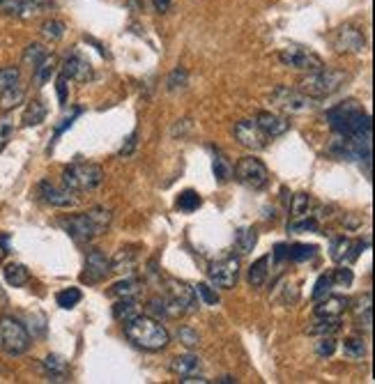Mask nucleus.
I'll return each instance as SVG.
<instances>
[{
  "label": "nucleus",
  "instance_id": "obj_40",
  "mask_svg": "<svg viewBox=\"0 0 375 384\" xmlns=\"http://www.w3.org/2000/svg\"><path fill=\"white\" fill-rule=\"evenodd\" d=\"M42 35H44L49 42H60L65 37V23L58 19H49L42 23Z\"/></svg>",
  "mask_w": 375,
  "mask_h": 384
},
{
  "label": "nucleus",
  "instance_id": "obj_5",
  "mask_svg": "<svg viewBox=\"0 0 375 384\" xmlns=\"http://www.w3.org/2000/svg\"><path fill=\"white\" fill-rule=\"evenodd\" d=\"M30 334L25 325L12 316L0 318V347L10 357H21L30 350Z\"/></svg>",
  "mask_w": 375,
  "mask_h": 384
},
{
  "label": "nucleus",
  "instance_id": "obj_4",
  "mask_svg": "<svg viewBox=\"0 0 375 384\" xmlns=\"http://www.w3.org/2000/svg\"><path fill=\"white\" fill-rule=\"evenodd\" d=\"M104 182V171L102 166L97 163H69L67 168L63 171V185L67 189H72L74 194L76 191H92L97 189Z\"/></svg>",
  "mask_w": 375,
  "mask_h": 384
},
{
  "label": "nucleus",
  "instance_id": "obj_34",
  "mask_svg": "<svg viewBox=\"0 0 375 384\" xmlns=\"http://www.w3.org/2000/svg\"><path fill=\"white\" fill-rule=\"evenodd\" d=\"M212 171H214V180L219 182V185H226L230 178H233V166L230 161L226 159L221 152L214 154V163H212Z\"/></svg>",
  "mask_w": 375,
  "mask_h": 384
},
{
  "label": "nucleus",
  "instance_id": "obj_39",
  "mask_svg": "<svg viewBox=\"0 0 375 384\" xmlns=\"http://www.w3.org/2000/svg\"><path fill=\"white\" fill-rule=\"evenodd\" d=\"M47 56H49V51H47L44 44H30V47H25V51H23V63L35 69Z\"/></svg>",
  "mask_w": 375,
  "mask_h": 384
},
{
  "label": "nucleus",
  "instance_id": "obj_2",
  "mask_svg": "<svg viewBox=\"0 0 375 384\" xmlns=\"http://www.w3.org/2000/svg\"><path fill=\"white\" fill-rule=\"evenodd\" d=\"M113 221V212L106 207H92L90 212L83 214H69L65 219H60V228H63L69 237L76 242H90L99 237L102 233L109 230Z\"/></svg>",
  "mask_w": 375,
  "mask_h": 384
},
{
  "label": "nucleus",
  "instance_id": "obj_51",
  "mask_svg": "<svg viewBox=\"0 0 375 384\" xmlns=\"http://www.w3.org/2000/svg\"><path fill=\"white\" fill-rule=\"evenodd\" d=\"M136 138H138V132H134L132 136L127 138V143L122 145V150H120V156H129L134 152V147H136Z\"/></svg>",
  "mask_w": 375,
  "mask_h": 384
},
{
  "label": "nucleus",
  "instance_id": "obj_47",
  "mask_svg": "<svg viewBox=\"0 0 375 384\" xmlns=\"http://www.w3.org/2000/svg\"><path fill=\"white\" fill-rule=\"evenodd\" d=\"M178 338H180V343H185L187 347L198 345V340H200L198 331H196V329H191V327H187V325L178 329Z\"/></svg>",
  "mask_w": 375,
  "mask_h": 384
},
{
  "label": "nucleus",
  "instance_id": "obj_20",
  "mask_svg": "<svg viewBox=\"0 0 375 384\" xmlns=\"http://www.w3.org/2000/svg\"><path fill=\"white\" fill-rule=\"evenodd\" d=\"M138 263V247H122L116 251V256L111 258V272L116 274H132Z\"/></svg>",
  "mask_w": 375,
  "mask_h": 384
},
{
  "label": "nucleus",
  "instance_id": "obj_24",
  "mask_svg": "<svg viewBox=\"0 0 375 384\" xmlns=\"http://www.w3.org/2000/svg\"><path fill=\"white\" fill-rule=\"evenodd\" d=\"M44 120H47V106H44V101H42V99H32L28 106H25V111H23V118H21L23 127H37Z\"/></svg>",
  "mask_w": 375,
  "mask_h": 384
},
{
  "label": "nucleus",
  "instance_id": "obj_41",
  "mask_svg": "<svg viewBox=\"0 0 375 384\" xmlns=\"http://www.w3.org/2000/svg\"><path fill=\"white\" fill-rule=\"evenodd\" d=\"M16 83H21L19 67H3V69H0V92L14 88Z\"/></svg>",
  "mask_w": 375,
  "mask_h": 384
},
{
  "label": "nucleus",
  "instance_id": "obj_16",
  "mask_svg": "<svg viewBox=\"0 0 375 384\" xmlns=\"http://www.w3.org/2000/svg\"><path fill=\"white\" fill-rule=\"evenodd\" d=\"M51 0H5L3 14L16 16V19H30V16L39 14Z\"/></svg>",
  "mask_w": 375,
  "mask_h": 384
},
{
  "label": "nucleus",
  "instance_id": "obj_49",
  "mask_svg": "<svg viewBox=\"0 0 375 384\" xmlns=\"http://www.w3.org/2000/svg\"><path fill=\"white\" fill-rule=\"evenodd\" d=\"M67 83H69V78L65 74H60L58 81H56V90H58V99H60V104H63V106L67 104V88H69Z\"/></svg>",
  "mask_w": 375,
  "mask_h": 384
},
{
  "label": "nucleus",
  "instance_id": "obj_23",
  "mask_svg": "<svg viewBox=\"0 0 375 384\" xmlns=\"http://www.w3.org/2000/svg\"><path fill=\"white\" fill-rule=\"evenodd\" d=\"M269 260H272V256H263L258 258L254 265L249 267V285L251 287H263L267 283V276H269Z\"/></svg>",
  "mask_w": 375,
  "mask_h": 384
},
{
  "label": "nucleus",
  "instance_id": "obj_45",
  "mask_svg": "<svg viewBox=\"0 0 375 384\" xmlns=\"http://www.w3.org/2000/svg\"><path fill=\"white\" fill-rule=\"evenodd\" d=\"M331 278V285H336V287H348L352 283V272L348 267H338V269H334V274L329 276Z\"/></svg>",
  "mask_w": 375,
  "mask_h": 384
},
{
  "label": "nucleus",
  "instance_id": "obj_48",
  "mask_svg": "<svg viewBox=\"0 0 375 384\" xmlns=\"http://www.w3.org/2000/svg\"><path fill=\"white\" fill-rule=\"evenodd\" d=\"M14 134V127H12V122L10 120H0V150L10 143V138Z\"/></svg>",
  "mask_w": 375,
  "mask_h": 384
},
{
  "label": "nucleus",
  "instance_id": "obj_36",
  "mask_svg": "<svg viewBox=\"0 0 375 384\" xmlns=\"http://www.w3.org/2000/svg\"><path fill=\"white\" fill-rule=\"evenodd\" d=\"M343 354L348 357V359H352V361H359L366 357V343H364V338H345L343 340Z\"/></svg>",
  "mask_w": 375,
  "mask_h": 384
},
{
  "label": "nucleus",
  "instance_id": "obj_31",
  "mask_svg": "<svg viewBox=\"0 0 375 384\" xmlns=\"http://www.w3.org/2000/svg\"><path fill=\"white\" fill-rule=\"evenodd\" d=\"M203 205V198H200L196 191H182V194L178 196L176 200V207L180 209V212H185V214H191V212H196V209Z\"/></svg>",
  "mask_w": 375,
  "mask_h": 384
},
{
  "label": "nucleus",
  "instance_id": "obj_33",
  "mask_svg": "<svg viewBox=\"0 0 375 384\" xmlns=\"http://www.w3.org/2000/svg\"><path fill=\"white\" fill-rule=\"evenodd\" d=\"M316 253L318 249L313 244H293L288 249V260H293V263H307V260L316 258Z\"/></svg>",
  "mask_w": 375,
  "mask_h": 384
},
{
  "label": "nucleus",
  "instance_id": "obj_37",
  "mask_svg": "<svg viewBox=\"0 0 375 384\" xmlns=\"http://www.w3.org/2000/svg\"><path fill=\"white\" fill-rule=\"evenodd\" d=\"M189 85V72L185 67H176L168 76V81H166V88L171 92H178V90H185Z\"/></svg>",
  "mask_w": 375,
  "mask_h": 384
},
{
  "label": "nucleus",
  "instance_id": "obj_6",
  "mask_svg": "<svg viewBox=\"0 0 375 384\" xmlns=\"http://www.w3.org/2000/svg\"><path fill=\"white\" fill-rule=\"evenodd\" d=\"M233 175L238 182H242L244 187L256 189V191L265 189L267 182H269L267 166L260 159H256V156H244V159H240L238 163H235Z\"/></svg>",
  "mask_w": 375,
  "mask_h": 384
},
{
  "label": "nucleus",
  "instance_id": "obj_32",
  "mask_svg": "<svg viewBox=\"0 0 375 384\" xmlns=\"http://www.w3.org/2000/svg\"><path fill=\"white\" fill-rule=\"evenodd\" d=\"M113 316H116V320H120V322H127L134 316H138L136 299H118L116 304H113Z\"/></svg>",
  "mask_w": 375,
  "mask_h": 384
},
{
  "label": "nucleus",
  "instance_id": "obj_1",
  "mask_svg": "<svg viewBox=\"0 0 375 384\" xmlns=\"http://www.w3.org/2000/svg\"><path fill=\"white\" fill-rule=\"evenodd\" d=\"M125 336L129 338V343H134L136 347L147 352L164 350L171 343L168 329L161 325V320H156L152 316H143L138 313L132 320L125 322Z\"/></svg>",
  "mask_w": 375,
  "mask_h": 384
},
{
  "label": "nucleus",
  "instance_id": "obj_17",
  "mask_svg": "<svg viewBox=\"0 0 375 384\" xmlns=\"http://www.w3.org/2000/svg\"><path fill=\"white\" fill-rule=\"evenodd\" d=\"M60 74H65L69 81L85 83V81H90V78H92V67L83 56L72 54V56L65 58L63 67H60Z\"/></svg>",
  "mask_w": 375,
  "mask_h": 384
},
{
  "label": "nucleus",
  "instance_id": "obj_19",
  "mask_svg": "<svg viewBox=\"0 0 375 384\" xmlns=\"http://www.w3.org/2000/svg\"><path fill=\"white\" fill-rule=\"evenodd\" d=\"M256 125L260 127V132H263L267 138H276L290 129V122H288L283 116H276V113H269V111L258 113Z\"/></svg>",
  "mask_w": 375,
  "mask_h": 384
},
{
  "label": "nucleus",
  "instance_id": "obj_21",
  "mask_svg": "<svg viewBox=\"0 0 375 384\" xmlns=\"http://www.w3.org/2000/svg\"><path fill=\"white\" fill-rule=\"evenodd\" d=\"M141 287H143V283L138 281V278L125 274V278H122V281H118V283H113V285H111L109 295H111V297H118V299H134V297H136L138 292H141Z\"/></svg>",
  "mask_w": 375,
  "mask_h": 384
},
{
  "label": "nucleus",
  "instance_id": "obj_52",
  "mask_svg": "<svg viewBox=\"0 0 375 384\" xmlns=\"http://www.w3.org/2000/svg\"><path fill=\"white\" fill-rule=\"evenodd\" d=\"M150 3H152V7L159 14H166L173 7V0H150Z\"/></svg>",
  "mask_w": 375,
  "mask_h": 384
},
{
  "label": "nucleus",
  "instance_id": "obj_42",
  "mask_svg": "<svg viewBox=\"0 0 375 384\" xmlns=\"http://www.w3.org/2000/svg\"><path fill=\"white\" fill-rule=\"evenodd\" d=\"M313 350H316V354L320 357V359H327V357H331V354L336 352L334 336H318L316 345H313Z\"/></svg>",
  "mask_w": 375,
  "mask_h": 384
},
{
  "label": "nucleus",
  "instance_id": "obj_30",
  "mask_svg": "<svg viewBox=\"0 0 375 384\" xmlns=\"http://www.w3.org/2000/svg\"><path fill=\"white\" fill-rule=\"evenodd\" d=\"M23 99H25V90L21 88V83H16L14 88L0 92V109L12 111L19 106V104H23Z\"/></svg>",
  "mask_w": 375,
  "mask_h": 384
},
{
  "label": "nucleus",
  "instance_id": "obj_44",
  "mask_svg": "<svg viewBox=\"0 0 375 384\" xmlns=\"http://www.w3.org/2000/svg\"><path fill=\"white\" fill-rule=\"evenodd\" d=\"M318 230V221L313 216H304V219H295L288 225V233H316Z\"/></svg>",
  "mask_w": 375,
  "mask_h": 384
},
{
  "label": "nucleus",
  "instance_id": "obj_55",
  "mask_svg": "<svg viewBox=\"0 0 375 384\" xmlns=\"http://www.w3.org/2000/svg\"><path fill=\"white\" fill-rule=\"evenodd\" d=\"M3 3H5V0H0V5H3Z\"/></svg>",
  "mask_w": 375,
  "mask_h": 384
},
{
  "label": "nucleus",
  "instance_id": "obj_43",
  "mask_svg": "<svg viewBox=\"0 0 375 384\" xmlns=\"http://www.w3.org/2000/svg\"><path fill=\"white\" fill-rule=\"evenodd\" d=\"M194 290L198 295V299H203V304H207V306H216V304H219V295L207 283H196Z\"/></svg>",
  "mask_w": 375,
  "mask_h": 384
},
{
  "label": "nucleus",
  "instance_id": "obj_29",
  "mask_svg": "<svg viewBox=\"0 0 375 384\" xmlns=\"http://www.w3.org/2000/svg\"><path fill=\"white\" fill-rule=\"evenodd\" d=\"M313 196L309 194H295L293 196V203H290V212H293V219H304V216H311L313 212Z\"/></svg>",
  "mask_w": 375,
  "mask_h": 384
},
{
  "label": "nucleus",
  "instance_id": "obj_46",
  "mask_svg": "<svg viewBox=\"0 0 375 384\" xmlns=\"http://www.w3.org/2000/svg\"><path fill=\"white\" fill-rule=\"evenodd\" d=\"M331 292V278L327 276V274H322L318 281H316V287H313V292H311V297L313 299H322L325 295H329Z\"/></svg>",
  "mask_w": 375,
  "mask_h": 384
},
{
  "label": "nucleus",
  "instance_id": "obj_27",
  "mask_svg": "<svg viewBox=\"0 0 375 384\" xmlns=\"http://www.w3.org/2000/svg\"><path fill=\"white\" fill-rule=\"evenodd\" d=\"M42 366H44L47 375L51 378V382H63L65 375H67V361L63 359V357L58 354H49L44 361H42Z\"/></svg>",
  "mask_w": 375,
  "mask_h": 384
},
{
  "label": "nucleus",
  "instance_id": "obj_35",
  "mask_svg": "<svg viewBox=\"0 0 375 384\" xmlns=\"http://www.w3.org/2000/svg\"><path fill=\"white\" fill-rule=\"evenodd\" d=\"M54 74H56V60H54V56H47L37 67H35V83L44 85L51 81V76Z\"/></svg>",
  "mask_w": 375,
  "mask_h": 384
},
{
  "label": "nucleus",
  "instance_id": "obj_26",
  "mask_svg": "<svg viewBox=\"0 0 375 384\" xmlns=\"http://www.w3.org/2000/svg\"><path fill=\"white\" fill-rule=\"evenodd\" d=\"M307 331L311 336H334L341 331V320L338 318H318Z\"/></svg>",
  "mask_w": 375,
  "mask_h": 384
},
{
  "label": "nucleus",
  "instance_id": "obj_15",
  "mask_svg": "<svg viewBox=\"0 0 375 384\" xmlns=\"http://www.w3.org/2000/svg\"><path fill=\"white\" fill-rule=\"evenodd\" d=\"M166 283H168V295L180 304L182 311H196L200 306L194 285H189L187 281H180V278H168Z\"/></svg>",
  "mask_w": 375,
  "mask_h": 384
},
{
  "label": "nucleus",
  "instance_id": "obj_9",
  "mask_svg": "<svg viewBox=\"0 0 375 384\" xmlns=\"http://www.w3.org/2000/svg\"><path fill=\"white\" fill-rule=\"evenodd\" d=\"M278 60H281L285 67L300 69V72H316V69L325 67L320 56H316L313 51L302 49V47H285L281 54H278Z\"/></svg>",
  "mask_w": 375,
  "mask_h": 384
},
{
  "label": "nucleus",
  "instance_id": "obj_7",
  "mask_svg": "<svg viewBox=\"0 0 375 384\" xmlns=\"http://www.w3.org/2000/svg\"><path fill=\"white\" fill-rule=\"evenodd\" d=\"M269 101H272V106L281 109L285 113H307L316 109L318 104V99L300 92L297 88H288V85H278V88L269 94Z\"/></svg>",
  "mask_w": 375,
  "mask_h": 384
},
{
  "label": "nucleus",
  "instance_id": "obj_22",
  "mask_svg": "<svg viewBox=\"0 0 375 384\" xmlns=\"http://www.w3.org/2000/svg\"><path fill=\"white\" fill-rule=\"evenodd\" d=\"M258 244V230L254 225H247V228H240L238 235H235V251L240 253V256H247L256 249Z\"/></svg>",
  "mask_w": 375,
  "mask_h": 384
},
{
  "label": "nucleus",
  "instance_id": "obj_53",
  "mask_svg": "<svg viewBox=\"0 0 375 384\" xmlns=\"http://www.w3.org/2000/svg\"><path fill=\"white\" fill-rule=\"evenodd\" d=\"M288 249H290V247H285V244H276V249H274V253H272V258L276 260V263H278V260L288 258Z\"/></svg>",
  "mask_w": 375,
  "mask_h": 384
},
{
  "label": "nucleus",
  "instance_id": "obj_12",
  "mask_svg": "<svg viewBox=\"0 0 375 384\" xmlns=\"http://www.w3.org/2000/svg\"><path fill=\"white\" fill-rule=\"evenodd\" d=\"M39 194H42V198H44L49 205L60 207V209L74 207L78 203V198L74 196L72 189H67L65 185L58 187V185H54V182H49V180L39 182Z\"/></svg>",
  "mask_w": 375,
  "mask_h": 384
},
{
  "label": "nucleus",
  "instance_id": "obj_13",
  "mask_svg": "<svg viewBox=\"0 0 375 384\" xmlns=\"http://www.w3.org/2000/svg\"><path fill=\"white\" fill-rule=\"evenodd\" d=\"M334 47H336V51H341V54H362L366 49V37L359 28H355V25L348 23L343 28H338Z\"/></svg>",
  "mask_w": 375,
  "mask_h": 384
},
{
  "label": "nucleus",
  "instance_id": "obj_10",
  "mask_svg": "<svg viewBox=\"0 0 375 384\" xmlns=\"http://www.w3.org/2000/svg\"><path fill=\"white\" fill-rule=\"evenodd\" d=\"M111 274V260L104 256L99 249H92L88 256H85V265H83V283L88 285H97L102 281H106V276Z\"/></svg>",
  "mask_w": 375,
  "mask_h": 384
},
{
  "label": "nucleus",
  "instance_id": "obj_25",
  "mask_svg": "<svg viewBox=\"0 0 375 384\" xmlns=\"http://www.w3.org/2000/svg\"><path fill=\"white\" fill-rule=\"evenodd\" d=\"M200 366H203L200 357H196V354H180V357H176V359L171 361V371L178 373V375H191V373H200Z\"/></svg>",
  "mask_w": 375,
  "mask_h": 384
},
{
  "label": "nucleus",
  "instance_id": "obj_28",
  "mask_svg": "<svg viewBox=\"0 0 375 384\" xmlns=\"http://www.w3.org/2000/svg\"><path fill=\"white\" fill-rule=\"evenodd\" d=\"M3 276H5V281L10 283L12 287H21V285L28 283V278H30L28 269H25L23 265H19V263H10V265H5Z\"/></svg>",
  "mask_w": 375,
  "mask_h": 384
},
{
  "label": "nucleus",
  "instance_id": "obj_54",
  "mask_svg": "<svg viewBox=\"0 0 375 384\" xmlns=\"http://www.w3.org/2000/svg\"><path fill=\"white\" fill-rule=\"evenodd\" d=\"M216 382H219V384H233V382H238V380H235V378H230V375H226V378L216 380Z\"/></svg>",
  "mask_w": 375,
  "mask_h": 384
},
{
  "label": "nucleus",
  "instance_id": "obj_8",
  "mask_svg": "<svg viewBox=\"0 0 375 384\" xmlns=\"http://www.w3.org/2000/svg\"><path fill=\"white\" fill-rule=\"evenodd\" d=\"M207 276H210V283L214 287H221V290H233L240 281V260L230 256L223 260H216L210 267H207Z\"/></svg>",
  "mask_w": 375,
  "mask_h": 384
},
{
  "label": "nucleus",
  "instance_id": "obj_18",
  "mask_svg": "<svg viewBox=\"0 0 375 384\" xmlns=\"http://www.w3.org/2000/svg\"><path fill=\"white\" fill-rule=\"evenodd\" d=\"M350 306V299L343 295H325L322 299L316 302V318H341V313L348 311Z\"/></svg>",
  "mask_w": 375,
  "mask_h": 384
},
{
  "label": "nucleus",
  "instance_id": "obj_11",
  "mask_svg": "<svg viewBox=\"0 0 375 384\" xmlns=\"http://www.w3.org/2000/svg\"><path fill=\"white\" fill-rule=\"evenodd\" d=\"M233 134H235V138H238L240 145L249 147V150H254V152L265 150L267 141H269V138L263 132H260V127L256 125L254 120H242V122H238V125H235V129H233Z\"/></svg>",
  "mask_w": 375,
  "mask_h": 384
},
{
  "label": "nucleus",
  "instance_id": "obj_3",
  "mask_svg": "<svg viewBox=\"0 0 375 384\" xmlns=\"http://www.w3.org/2000/svg\"><path fill=\"white\" fill-rule=\"evenodd\" d=\"M348 81V74L343 69H327L320 67L316 72H307L297 81V90L309 94L313 99H325L329 94L341 90V85Z\"/></svg>",
  "mask_w": 375,
  "mask_h": 384
},
{
  "label": "nucleus",
  "instance_id": "obj_50",
  "mask_svg": "<svg viewBox=\"0 0 375 384\" xmlns=\"http://www.w3.org/2000/svg\"><path fill=\"white\" fill-rule=\"evenodd\" d=\"M180 382L182 384H207V382H210V380H205L203 378V375H200V373H191V375H180Z\"/></svg>",
  "mask_w": 375,
  "mask_h": 384
},
{
  "label": "nucleus",
  "instance_id": "obj_38",
  "mask_svg": "<svg viewBox=\"0 0 375 384\" xmlns=\"http://www.w3.org/2000/svg\"><path fill=\"white\" fill-rule=\"evenodd\" d=\"M81 299H83V295L78 287H67V290H60L56 295V302H58L60 309H74Z\"/></svg>",
  "mask_w": 375,
  "mask_h": 384
},
{
  "label": "nucleus",
  "instance_id": "obj_14",
  "mask_svg": "<svg viewBox=\"0 0 375 384\" xmlns=\"http://www.w3.org/2000/svg\"><path fill=\"white\" fill-rule=\"evenodd\" d=\"M366 244L369 242H364V240L352 242L348 237H338V240L331 242V260L338 265H350L359 258V253L366 249Z\"/></svg>",
  "mask_w": 375,
  "mask_h": 384
}]
</instances>
